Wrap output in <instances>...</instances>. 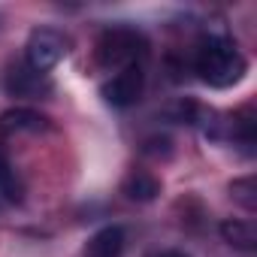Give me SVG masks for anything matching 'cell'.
I'll use <instances>...</instances> for the list:
<instances>
[{"instance_id":"cell-1","label":"cell","mask_w":257,"mask_h":257,"mask_svg":"<svg viewBox=\"0 0 257 257\" xmlns=\"http://www.w3.org/2000/svg\"><path fill=\"white\" fill-rule=\"evenodd\" d=\"M194 67H197L200 79L212 88H230V85L242 82V76L248 73V61L224 34H209L200 43Z\"/></svg>"},{"instance_id":"cell-2","label":"cell","mask_w":257,"mask_h":257,"mask_svg":"<svg viewBox=\"0 0 257 257\" xmlns=\"http://www.w3.org/2000/svg\"><path fill=\"white\" fill-rule=\"evenodd\" d=\"M146 55V37L134 28H109L100 34L94 46V64L100 70H124L131 64H140Z\"/></svg>"},{"instance_id":"cell-3","label":"cell","mask_w":257,"mask_h":257,"mask_svg":"<svg viewBox=\"0 0 257 257\" xmlns=\"http://www.w3.org/2000/svg\"><path fill=\"white\" fill-rule=\"evenodd\" d=\"M67 46H70V43H67V37H64L61 31H55V28H37V31H31V37H28L25 64H28L31 70H37V73L46 76L52 67H58V64L64 61V55L70 52Z\"/></svg>"},{"instance_id":"cell-4","label":"cell","mask_w":257,"mask_h":257,"mask_svg":"<svg viewBox=\"0 0 257 257\" xmlns=\"http://www.w3.org/2000/svg\"><path fill=\"white\" fill-rule=\"evenodd\" d=\"M143 88H146V73H143L140 64H131V67L118 70L112 79L103 82L100 97L109 106H115V109H127V106H134L143 97Z\"/></svg>"},{"instance_id":"cell-5","label":"cell","mask_w":257,"mask_h":257,"mask_svg":"<svg viewBox=\"0 0 257 257\" xmlns=\"http://www.w3.org/2000/svg\"><path fill=\"white\" fill-rule=\"evenodd\" d=\"M7 91H10L13 97H28V100H37V97L52 94V82H49L43 73L31 70L28 64H16V67L7 73Z\"/></svg>"},{"instance_id":"cell-6","label":"cell","mask_w":257,"mask_h":257,"mask_svg":"<svg viewBox=\"0 0 257 257\" xmlns=\"http://www.w3.org/2000/svg\"><path fill=\"white\" fill-rule=\"evenodd\" d=\"M0 127L4 131H16V134H40V131H49V118L34 112V109H10L0 115Z\"/></svg>"},{"instance_id":"cell-7","label":"cell","mask_w":257,"mask_h":257,"mask_svg":"<svg viewBox=\"0 0 257 257\" xmlns=\"http://www.w3.org/2000/svg\"><path fill=\"white\" fill-rule=\"evenodd\" d=\"M124 194L127 200H137V203H152L158 194H161V182L146 173V170H134L131 176L124 179Z\"/></svg>"},{"instance_id":"cell-8","label":"cell","mask_w":257,"mask_h":257,"mask_svg":"<svg viewBox=\"0 0 257 257\" xmlns=\"http://www.w3.org/2000/svg\"><path fill=\"white\" fill-rule=\"evenodd\" d=\"M121 251H124V230L115 227V224L112 227H103L88 242V254L91 257H118Z\"/></svg>"},{"instance_id":"cell-9","label":"cell","mask_w":257,"mask_h":257,"mask_svg":"<svg viewBox=\"0 0 257 257\" xmlns=\"http://www.w3.org/2000/svg\"><path fill=\"white\" fill-rule=\"evenodd\" d=\"M221 236H224L227 245L242 248V251H251V248L257 245V230H254V224H251V221H239V218H227V221L221 224Z\"/></svg>"},{"instance_id":"cell-10","label":"cell","mask_w":257,"mask_h":257,"mask_svg":"<svg viewBox=\"0 0 257 257\" xmlns=\"http://www.w3.org/2000/svg\"><path fill=\"white\" fill-rule=\"evenodd\" d=\"M0 194H4L7 200H13V203H22L25 200V185H22V179L16 176L13 164L4 155H0Z\"/></svg>"},{"instance_id":"cell-11","label":"cell","mask_w":257,"mask_h":257,"mask_svg":"<svg viewBox=\"0 0 257 257\" xmlns=\"http://www.w3.org/2000/svg\"><path fill=\"white\" fill-rule=\"evenodd\" d=\"M230 197H233L239 206H245L248 212H254V209H257V182H254V176L236 179V182L230 185Z\"/></svg>"},{"instance_id":"cell-12","label":"cell","mask_w":257,"mask_h":257,"mask_svg":"<svg viewBox=\"0 0 257 257\" xmlns=\"http://www.w3.org/2000/svg\"><path fill=\"white\" fill-rule=\"evenodd\" d=\"M152 257H188L185 251H158V254H152Z\"/></svg>"}]
</instances>
